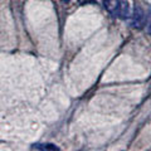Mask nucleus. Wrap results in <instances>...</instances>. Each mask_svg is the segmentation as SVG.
Masks as SVG:
<instances>
[{
	"label": "nucleus",
	"mask_w": 151,
	"mask_h": 151,
	"mask_svg": "<svg viewBox=\"0 0 151 151\" xmlns=\"http://www.w3.org/2000/svg\"><path fill=\"white\" fill-rule=\"evenodd\" d=\"M131 25L136 29H141L145 25V12L140 6V4H135L134 6V14H132V22Z\"/></svg>",
	"instance_id": "f257e3e1"
},
{
	"label": "nucleus",
	"mask_w": 151,
	"mask_h": 151,
	"mask_svg": "<svg viewBox=\"0 0 151 151\" xmlns=\"http://www.w3.org/2000/svg\"><path fill=\"white\" fill-rule=\"evenodd\" d=\"M119 5H120V0H103V6L106 8V10L115 17L119 13Z\"/></svg>",
	"instance_id": "f03ea898"
},
{
	"label": "nucleus",
	"mask_w": 151,
	"mask_h": 151,
	"mask_svg": "<svg viewBox=\"0 0 151 151\" xmlns=\"http://www.w3.org/2000/svg\"><path fill=\"white\" fill-rule=\"evenodd\" d=\"M117 17H120L121 19H127L130 17V9H129V4L125 0H120V5H119V13Z\"/></svg>",
	"instance_id": "7ed1b4c3"
},
{
	"label": "nucleus",
	"mask_w": 151,
	"mask_h": 151,
	"mask_svg": "<svg viewBox=\"0 0 151 151\" xmlns=\"http://www.w3.org/2000/svg\"><path fill=\"white\" fill-rule=\"evenodd\" d=\"M32 149L35 150H45V151H59V147L54 144H33Z\"/></svg>",
	"instance_id": "20e7f679"
},
{
	"label": "nucleus",
	"mask_w": 151,
	"mask_h": 151,
	"mask_svg": "<svg viewBox=\"0 0 151 151\" xmlns=\"http://www.w3.org/2000/svg\"><path fill=\"white\" fill-rule=\"evenodd\" d=\"M146 30L151 35V8L149 9V14H147V24H146Z\"/></svg>",
	"instance_id": "39448f33"
},
{
	"label": "nucleus",
	"mask_w": 151,
	"mask_h": 151,
	"mask_svg": "<svg viewBox=\"0 0 151 151\" xmlns=\"http://www.w3.org/2000/svg\"><path fill=\"white\" fill-rule=\"evenodd\" d=\"M63 3H69V0H62Z\"/></svg>",
	"instance_id": "423d86ee"
}]
</instances>
